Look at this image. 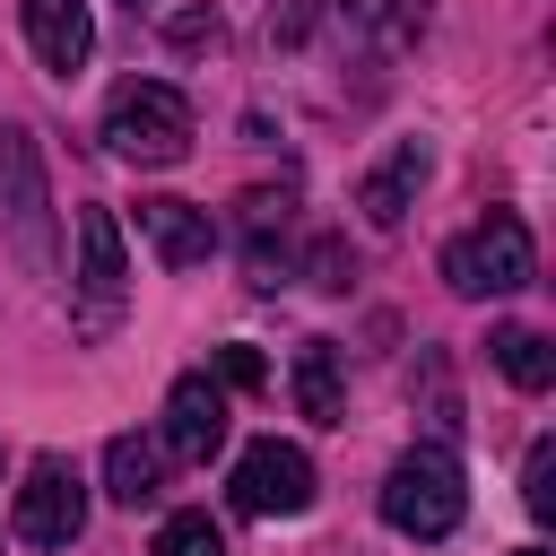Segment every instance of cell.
Returning <instances> with one entry per match:
<instances>
[{
  "label": "cell",
  "mask_w": 556,
  "mask_h": 556,
  "mask_svg": "<svg viewBox=\"0 0 556 556\" xmlns=\"http://www.w3.org/2000/svg\"><path fill=\"white\" fill-rule=\"evenodd\" d=\"M104 495L113 504H156L165 495V443H148V434H113L104 443Z\"/></svg>",
  "instance_id": "cell-13"
},
{
  "label": "cell",
  "mask_w": 556,
  "mask_h": 556,
  "mask_svg": "<svg viewBox=\"0 0 556 556\" xmlns=\"http://www.w3.org/2000/svg\"><path fill=\"white\" fill-rule=\"evenodd\" d=\"M78 530H87V478L61 452H43L26 469V486H17V539L26 547H70Z\"/></svg>",
  "instance_id": "cell-7"
},
{
  "label": "cell",
  "mask_w": 556,
  "mask_h": 556,
  "mask_svg": "<svg viewBox=\"0 0 556 556\" xmlns=\"http://www.w3.org/2000/svg\"><path fill=\"white\" fill-rule=\"evenodd\" d=\"M174 460H208L226 443V382L217 374H182L165 391V434H156Z\"/></svg>",
  "instance_id": "cell-8"
},
{
  "label": "cell",
  "mask_w": 556,
  "mask_h": 556,
  "mask_svg": "<svg viewBox=\"0 0 556 556\" xmlns=\"http://www.w3.org/2000/svg\"><path fill=\"white\" fill-rule=\"evenodd\" d=\"M295 408L313 426H348V365H339L330 339H304L295 348Z\"/></svg>",
  "instance_id": "cell-12"
},
{
  "label": "cell",
  "mask_w": 556,
  "mask_h": 556,
  "mask_svg": "<svg viewBox=\"0 0 556 556\" xmlns=\"http://www.w3.org/2000/svg\"><path fill=\"white\" fill-rule=\"evenodd\" d=\"M139 235H148V252H156L165 269H200V261L217 252V217H208L200 200H174V191L139 200Z\"/></svg>",
  "instance_id": "cell-9"
},
{
  "label": "cell",
  "mask_w": 556,
  "mask_h": 556,
  "mask_svg": "<svg viewBox=\"0 0 556 556\" xmlns=\"http://www.w3.org/2000/svg\"><path fill=\"white\" fill-rule=\"evenodd\" d=\"M521 504H530V521H556V443L530 452V469H521Z\"/></svg>",
  "instance_id": "cell-16"
},
{
  "label": "cell",
  "mask_w": 556,
  "mask_h": 556,
  "mask_svg": "<svg viewBox=\"0 0 556 556\" xmlns=\"http://www.w3.org/2000/svg\"><path fill=\"white\" fill-rule=\"evenodd\" d=\"M513 556H547V547H513Z\"/></svg>",
  "instance_id": "cell-19"
},
{
  "label": "cell",
  "mask_w": 556,
  "mask_h": 556,
  "mask_svg": "<svg viewBox=\"0 0 556 556\" xmlns=\"http://www.w3.org/2000/svg\"><path fill=\"white\" fill-rule=\"evenodd\" d=\"M226 495H235V513H252V521H287V513H304V504H313V460H304L295 443L261 434V443H243V460H235Z\"/></svg>",
  "instance_id": "cell-6"
},
{
  "label": "cell",
  "mask_w": 556,
  "mask_h": 556,
  "mask_svg": "<svg viewBox=\"0 0 556 556\" xmlns=\"http://www.w3.org/2000/svg\"><path fill=\"white\" fill-rule=\"evenodd\" d=\"M104 148L122 165H182L191 156V96L165 78H122L104 104Z\"/></svg>",
  "instance_id": "cell-1"
},
{
  "label": "cell",
  "mask_w": 556,
  "mask_h": 556,
  "mask_svg": "<svg viewBox=\"0 0 556 556\" xmlns=\"http://www.w3.org/2000/svg\"><path fill=\"white\" fill-rule=\"evenodd\" d=\"M426 174H434L426 139H400V148H391V156H382V165L356 182V208H365V226H382V235H391V226L408 217V200H417V182H426Z\"/></svg>",
  "instance_id": "cell-11"
},
{
  "label": "cell",
  "mask_w": 556,
  "mask_h": 556,
  "mask_svg": "<svg viewBox=\"0 0 556 556\" xmlns=\"http://www.w3.org/2000/svg\"><path fill=\"white\" fill-rule=\"evenodd\" d=\"M217 35H226V26H217V9H182V17H174V43H191V52H200V43L217 52Z\"/></svg>",
  "instance_id": "cell-17"
},
{
  "label": "cell",
  "mask_w": 556,
  "mask_h": 556,
  "mask_svg": "<svg viewBox=\"0 0 556 556\" xmlns=\"http://www.w3.org/2000/svg\"><path fill=\"white\" fill-rule=\"evenodd\" d=\"M0 226H9V252L52 278V191H43V156L17 122H0Z\"/></svg>",
  "instance_id": "cell-4"
},
{
  "label": "cell",
  "mask_w": 556,
  "mask_h": 556,
  "mask_svg": "<svg viewBox=\"0 0 556 556\" xmlns=\"http://www.w3.org/2000/svg\"><path fill=\"white\" fill-rule=\"evenodd\" d=\"M460 513H469V495H460V460L452 452H400L391 460V478H382V521L400 530V539H452L460 530Z\"/></svg>",
  "instance_id": "cell-3"
},
{
  "label": "cell",
  "mask_w": 556,
  "mask_h": 556,
  "mask_svg": "<svg viewBox=\"0 0 556 556\" xmlns=\"http://www.w3.org/2000/svg\"><path fill=\"white\" fill-rule=\"evenodd\" d=\"M26 43L52 78H78L87 52H96V26H87V0H26Z\"/></svg>",
  "instance_id": "cell-10"
},
{
  "label": "cell",
  "mask_w": 556,
  "mask_h": 556,
  "mask_svg": "<svg viewBox=\"0 0 556 556\" xmlns=\"http://www.w3.org/2000/svg\"><path fill=\"white\" fill-rule=\"evenodd\" d=\"M486 348H495V365H504V382H513V391H547V382H556V348H547V330L504 321Z\"/></svg>",
  "instance_id": "cell-14"
},
{
  "label": "cell",
  "mask_w": 556,
  "mask_h": 556,
  "mask_svg": "<svg viewBox=\"0 0 556 556\" xmlns=\"http://www.w3.org/2000/svg\"><path fill=\"white\" fill-rule=\"evenodd\" d=\"M217 382L252 391V382H261V356H252V348H217Z\"/></svg>",
  "instance_id": "cell-18"
},
{
  "label": "cell",
  "mask_w": 556,
  "mask_h": 556,
  "mask_svg": "<svg viewBox=\"0 0 556 556\" xmlns=\"http://www.w3.org/2000/svg\"><path fill=\"white\" fill-rule=\"evenodd\" d=\"M443 278H452V295H521V287L539 278L530 226H521L513 208H486L469 235L443 243Z\"/></svg>",
  "instance_id": "cell-2"
},
{
  "label": "cell",
  "mask_w": 556,
  "mask_h": 556,
  "mask_svg": "<svg viewBox=\"0 0 556 556\" xmlns=\"http://www.w3.org/2000/svg\"><path fill=\"white\" fill-rule=\"evenodd\" d=\"M130 304V261H122V217L113 208H78V330L104 339Z\"/></svg>",
  "instance_id": "cell-5"
},
{
  "label": "cell",
  "mask_w": 556,
  "mask_h": 556,
  "mask_svg": "<svg viewBox=\"0 0 556 556\" xmlns=\"http://www.w3.org/2000/svg\"><path fill=\"white\" fill-rule=\"evenodd\" d=\"M156 556H226V530H217L208 513H165Z\"/></svg>",
  "instance_id": "cell-15"
},
{
  "label": "cell",
  "mask_w": 556,
  "mask_h": 556,
  "mask_svg": "<svg viewBox=\"0 0 556 556\" xmlns=\"http://www.w3.org/2000/svg\"><path fill=\"white\" fill-rule=\"evenodd\" d=\"M130 9H139V0H130Z\"/></svg>",
  "instance_id": "cell-20"
}]
</instances>
